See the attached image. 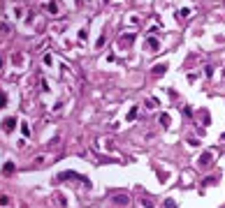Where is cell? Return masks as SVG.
Listing matches in <instances>:
<instances>
[{
  "label": "cell",
  "instance_id": "277c9868",
  "mask_svg": "<svg viewBox=\"0 0 225 208\" xmlns=\"http://www.w3.org/2000/svg\"><path fill=\"white\" fill-rule=\"evenodd\" d=\"M116 203H128V197H126V194H121V197H116Z\"/></svg>",
  "mask_w": 225,
  "mask_h": 208
},
{
  "label": "cell",
  "instance_id": "7a4b0ae2",
  "mask_svg": "<svg viewBox=\"0 0 225 208\" xmlns=\"http://www.w3.org/2000/svg\"><path fill=\"white\" fill-rule=\"evenodd\" d=\"M12 127H14V118H7V120H5V130L10 132Z\"/></svg>",
  "mask_w": 225,
  "mask_h": 208
},
{
  "label": "cell",
  "instance_id": "6da1fadb",
  "mask_svg": "<svg viewBox=\"0 0 225 208\" xmlns=\"http://www.w3.org/2000/svg\"><path fill=\"white\" fill-rule=\"evenodd\" d=\"M165 69H167V65H165V62H160V65H156V67H153V76H160V74L165 72Z\"/></svg>",
  "mask_w": 225,
  "mask_h": 208
},
{
  "label": "cell",
  "instance_id": "8992f818",
  "mask_svg": "<svg viewBox=\"0 0 225 208\" xmlns=\"http://www.w3.org/2000/svg\"><path fill=\"white\" fill-rule=\"evenodd\" d=\"M165 206H167V208H177V203H174V201H165Z\"/></svg>",
  "mask_w": 225,
  "mask_h": 208
},
{
  "label": "cell",
  "instance_id": "3957f363",
  "mask_svg": "<svg viewBox=\"0 0 225 208\" xmlns=\"http://www.w3.org/2000/svg\"><path fill=\"white\" fill-rule=\"evenodd\" d=\"M12 171H14V164H12V162H7V164H5V173H12Z\"/></svg>",
  "mask_w": 225,
  "mask_h": 208
},
{
  "label": "cell",
  "instance_id": "5b68a950",
  "mask_svg": "<svg viewBox=\"0 0 225 208\" xmlns=\"http://www.w3.org/2000/svg\"><path fill=\"white\" fill-rule=\"evenodd\" d=\"M7 203H10V199H7L5 194H2V197H0V206H7Z\"/></svg>",
  "mask_w": 225,
  "mask_h": 208
}]
</instances>
